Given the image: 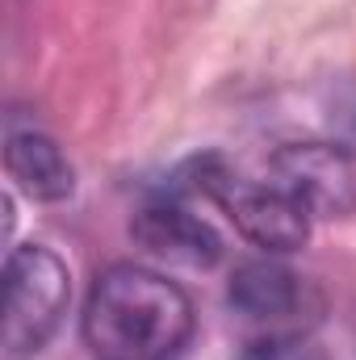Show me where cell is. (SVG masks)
<instances>
[{
    "mask_svg": "<svg viewBox=\"0 0 356 360\" xmlns=\"http://www.w3.org/2000/svg\"><path fill=\"white\" fill-rule=\"evenodd\" d=\"M239 360H327V352L306 335H268L252 344Z\"/></svg>",
    "mask_w": 356,
    "mask_h": 360,
    "instance_id": "ba28073f",
    "label": "cell"
},
{
    "mask_svg": "<svg viewBox=\"0 0 356 360\" xmlns=\"http://www.w3.org/2000/svg\"><path fill=\"white\" fill-rule=\"evenodd\" d=\"M130 235L134 243L155 256V260H168V264H184V269H214L222 260V239L218 231L189 214L184 205H172V201H155L147 210L134 214L130 222Z\"/></svg>",
    "mask_w": 356,
    "mask_h": 360,
    "instance_id": "5b68a950",
    "label": "cell"
},
{
    "mask_svg": "<svg viewBox=\"0 0 356 360\" xmlns=\"http://www.w3.org/2000/svg\"><path fill=\"white\" fill-rule=\"evenodd\" d=\"M227 302L252 323H285L306 306V281L276 256L243 260L227 285Z\"/></svg>",
    "mask_w": 356,
    "mask_h": 360,
    "instance_id": "8992f818",
    "label": "cell"
},
{
    "mask_svg": "<svg viewBox=\"0 0 356 360\" xmlns=\"http://www.w3.org/2000/svg\"><path fill=\"white\" fill-rule=\"evenodd\" d=\"M276 188L298 197L314 218H340L356 210V168L331 143H285L268 160Z\"/></svg>",
    "mask_w": 356,
    "mask_h": 360,
    "instance_id": "277c9868",
    "label": "cell"
},
{
    "mask_svg": "<svg viewBox=\"0 0 356 360\" xmlns=\"http://www.w3.org/2000/svg\"><path fill=\"white\" fill-rule=\"evenodd\" d=\"M193 172H197L193 188L210 193L231 214V222L239 226V235L248 243H256L265 256H289V252L306 248L314 214L298 197H289L285 188H276L272 180L268 184L239 180V176H231L218 160H201V164H193Z\"/></svg>",
    "mask_w": 356,
    "mask_h": 360,
    "instance_id": "3957f363",
    "label": "cell"
},
{
    "mask_svg": "<svg viewBox=\"0 0 356 360\" xmlns=\"http://www.w3.org/2000/svg\"><path fill=\"white\" fill-rule=\"evenodd\" d=\"M72 302V276L68 264L42 248H8L4 256V323H0V344L8 356L38 352L63 323Z\"/></svg>",
    "mask_w": 356,
    "mask_h": 360,
    "instance_id": "7a4b0ae2",
    "label": "cell"
},
{
    "mask_svg": "<svg viewBox=\"0 0 356 360\" xmlns=\"http://www.w3.org/2000/svg\"><path fill=\"white\" fill-rule=\"evenodd\" d=\"M4 168H8V180L34 201H68L76 193V168L51 134H38V130L8 134Z\"/></svg>",
    "mask_w": 356,
    "mask_h": 360,
    "instance_id": "52a82bcc",
    "label": "cell"
},
{
    "mask_svg": "<svg viewBox=\"0 0 356 360\" xmlns=\"http://www.w3.org/2000/svg\"><path fill=\"white\" fill-rule=\"evenodd\" d=\"M84 344L96 360H180L197 314L189 293L143 264H109L84 302Z\"/></svg>",
    "mask_w": 356,
    "mask_h": 360,
    "instance_id": "6da1fadb",
    "label": "cell"
}]
</instances>
